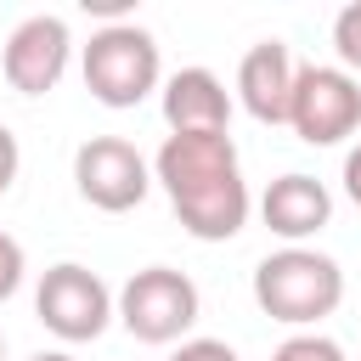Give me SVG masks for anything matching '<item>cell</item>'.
Listing matches in <instances>:
<instances>
[{"label": "cell", "mask_w": 361, "mask_h": 361, "mask_svg": "<svg viewBox=\"0 0 361 361\" xmlns=\"http://www.w3.org/2000/svg\"><path fill=\"white\" fill-rule=\"evenodd\" d=\"M197 310H203L197 282L186 271H175V265H141L118 288V322L141 344H186Z\"/></svg>", "instance_id": "obj_4"}, {"label": "cell", "mask_w": 361, "mask_h": 361, "mask_svg": "<svg viewBox=\"0 0 361 361\" xmlns=\"http://www.w3.org/2000/svg\"><path fill=\"white\" fill-rule=\"evenodd\" d=\"M333 51H338L344 73H361V0H350L333 17Z\"/></svg>", "instance_id": "obj_12"}, {"label": "cell", "mask_w": 361, "mask_h": 361, "mask_svg": "<svg viewBox=\"0 0 361 361\" xmlns=\"http://www.w3.org/2000/svg\"><path fill=\"white\" fill-rule=\"evenodd\" d=\"M293 79H299V62L282 39H259L243 51L237 62V96L243 107L259 118V124H288V107H293Z\"/></svg>", "instance_id": "obj_9"}, {"label": "cell", "mask_w": 361, "mask_h": 361, "mask_svg": "<svg viewBox=\"0 0 361 361\" xmlns=\"http://www.w3.org/2000/svg\"><path fill=\"white\" fill-rule=\"evenodd\" d=\"M164 124L169 135H231V96L220 73L180 68L164 79Z\"/></svg>", "instance_id": "obj_10"}, {"label": "cell", "mask_w": 361, "mask_h": 361, "mask_svg": "<svg viewBox=\"0 0 361 361\" xmlns=\"http://www.w3.org/2000/svg\"><path fill=\"white\" fill-rule=\"evenodd\" d=\"M17 169H23V147H17V135L0 124V197L11 192V180H17Z\"/></svg>", "instance_id": "obj_16"}, {"label": "cell", "mask_w": 361, "mask_h": 361, "mask_svg": "<svg viewBox=\"0 0 361 361\" xmlns=\"http://www.w3.org/2000/svg\"><path fill=\"white\" fill-rule=\"evenodd\" d=\"M68 56H73V34L56 11H34L23 17L11 34H6V51H0V73L17 96H45L62 85L68 73Z\"/></svg>", "instance_id": "obj_8"}, {"label": "cell", "mask_w": 361, "mask_h": 361, "mask_svg": "<svg viewBox=\"0 0 361 361\" xmlns=\"http://www.w3.org/2000/svg\"><path fill=\"white\" fill-rule=\"evenodd\" d=\"M23 271H28V254H23V243L11 237V231H0V305L23 288Z\"/></svg>", "instance_id": "obj_14"}, {"label": "cell", "mask_w": 361, "mask_h": 361, "mask_svg": "<svg viewBox=\"0 0 361 361\" xmlns=\"http://www.w3.org/2000/svg\"><path fill=\"white\" fill-rule=\"evenodd\" d=\"M254 305L282 327H316L344 305V271L322 248H276L254 265Z\"/></svg>", "instance_id": "obj_2"}, {"label": "cell", "mask_w": 361, "mask_h": 361, "mask_svg": "<svg viewBox=\"0 0 361 361\" xmlns=\"http://www.w3.org/2000/svg\"><path fill=\"white\" fill-rule=\"evenodd\" d=\"M169 361H243L226 338H186V344H175V355Z\"/></svg>", "instance_id": "obj_15"}, {"label": "cell", "mask_w": 361, "mask_h": 361, "mask_svg": "<svg viewBox=\"0 0 361 361\" xmlns=\"http://www.w3.org/2000/svg\"><path fill=\"white\" fill-rule=\"evenodd\" d=\"M259 220L288 243V248H299L305 237H316L327 220H333V192L316 180V175H276L271 186H265V197H259Z\"/></svg>", "instance_id": "obj_11"}, {"label": "cell", "mask_w": 361, "mask_h": 361, "mask_svg": "<svg viewBox=\"0 0 361 361\" xmlns=\"http://www.w3.org/2000/svg\"><path fill=\"white\" fill-rule=\"evenodd\" d=\"M152 180L164 186L175 220L197 243H226L248 226V180L231 135H164L152 158Z\"/></svg>", "instance_id": "obj_1"}, {"label": "cell", "mask_w": 361, "mask_h": 361, "mask_svg": "<svg viewBox=\"0 0 361 361\" xmlns=\"http://www.w3.org/2000/svg\"><path fill=\"white\" fill-rule=\"evenodd\" d=\"M344 192H350V203L361 209V141L344 152Z\"/></svg>", "instance_id": "obj_17"}, {"label": "cell", "mask_w": 361, "mask_h": 361, "mask_svg": "<svg viewBox=\"0 0 361 361\" xmlns=\"http://www.w3.org/2000/svg\"><path fill=\"white\" fill-rule=\"evenodd\" d=\"M28 361H73L68 350H39V355H28Z\"/></svg>", "instance_id": "obj_18"}, {"label": "cell", "mask_w": 361, "mask_h": 361, "mask_svg": "<svg viewBox=\"0 0 361 361\" xmlns=\"http://www.w3.org/2000/svg\"><path fill=\"white\" fill-rule=\"evenodd\" d=\"M0 361H6V338H0Z\"/></svg>", "instance_id": "obj_19"}, {"label": "cell", "mask_w": 361, "mask_h": 361, "mask_svg": "<svg viewBox=\"0 0 361 361\" xmlns=\"http://www.w3.org/2000/svg\"><path fill=\"white\" fill-rule=\"evenodd\" d=\"M73 186H79V197L90 209L124 214V209H135L152 192V164L124 135H90L73 152Z\"/></svg>", "instance_id": "obj_7"}, {"label": "cell", "mask_w": 361, "mask_h": 361, "mask_svg": "<svg viewBox=\"0 0 361 361\" xmlns=\"http://www.w3.org/2000/svg\"><path fill=\"white\" fill-rule=\"evenodd\" d=\"M34 316L45 333H56L62 344H90L107 333V322L118 316V293L79 259H62L39 276L34 288Z\"/></svg>", "instance_id": "obj_5"}, {"label": "cell", "mask_w": 361, "mask_h": 361, "mask_svg": "<svg viewBox=\"0 0 361 361\" xmlns=\"http://www.w3.org/2000/svg\"><path fill=\"white\" fill-rule=\"evenodd\" d=\"M79 73H85V90L102 102V107H135L158 90L164 79V56H158V39L135 23H107L90 34L85 56H79Z\"/></svg>", "instance_id": "obj_3"}, {"label": "cell", "mask_w": 361, "mask_h": 361, "mask_svg": "<svg viewBox=\"0 0 361 361\" xmlns=\"http://www.w3.org/2000/svg\"><path fill=\"white\" fill-rule=\"evenodd\" d=\"M288 130L305 147H338L361 130V79L327 62H305L293 79V107H288Z\"/></svg>", "instance_id": "obj_6"}, {"label": "cell", "mask_w": 361, "mask_h": 361, "mask_svg": "<svg viewBox=\"0 0 361 361\" xmlns=\"http://www.w3.org/2000/svg\"><path fill=\"white\" fill-rule=\"evenodd\" d=\"M271 361H344V350L327 338V333H293L271 350Z\"/></svg>", "instance_id": "obj_13"}]
</instances>
